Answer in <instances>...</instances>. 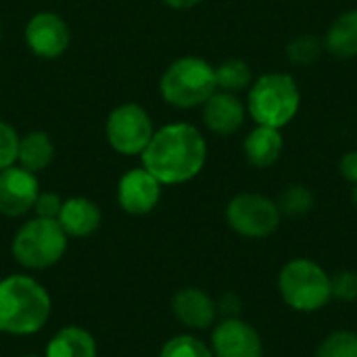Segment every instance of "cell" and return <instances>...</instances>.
Masks as SVG:
<instances>
[{"label":"cell","instance_id":"obj_11","mask_svg":"<svg viewBox=\"0 0 357 357\" xmlns=\"http://www.w3.org/2000/svg\"><path fill=\"white\" fill-rule=\"evenodd\" d=\"M211 351L215 357H264V343L251 324L238 318H228L215 326L211 335Z\"/></svg>","mask_w":357,"mask_h":357},{"label":"cell","instance_id":"obj_18","mask_svg":"<svg viewBox=\"0 0 357 357\" xmlns=\"http://www.w3.org/2000/svg\"><path fill=\"white\" fill-rule=\"evenodd\" d=\"M324 48L339 59L357 56V10L339 15L326 31Z\"/></svg>","mask_w":357,"mask_h":357},{"label":"cell","instance_id":"obj_12","mask_svg":"<svg viewBox=\"0 0 357 357\" xmlns=\"http://www.w3.org/2000/svg\"><path fill=\"white\" fill-rule=\"evenodd\" d=\"M161 199V182L144 167L130 169L117 186V201L130 215L151 213Z\"/></svg>","mask_w":357,"mask_h":357},{"label":"cell","instance_id":"obj_22","mask_svg":"<svg viewBox=\"0 0 357 357\" xmlns=\"http://www.w3.org/2000/svg\"><path fill=\"white\" fill-rule=\"evenodd\" d=\"M159 357H215L213 351L197 337L192 335H178L169 339L163 347Z\"/></svg>","mask_w":357,"mask_h":357},{"label":"cell","instance_id":"obj_19","mask_svg":"<svg viewBox=\"0 0 357 357\" xmlns=\"http://www.w3.org/2000/svg\"><path fill=\"white\" fill-rule=\"evenodd\" d=\"M54 159V144L44 132H29L19 138L17 161L23 169L36 174L48 167Z\"/></svg>","mask_w":357,"mask_h":357},{"label":"cell","instance_id":"obj_14","mask_svg":"<svg viewBox=\"0 0 357 357\" xmlns=\"http://www.w3.org/2000/svg\"><path fill=\"white\" fill-rule=\"evenodd\" d=\"M203 121L220 136L234 134L245 121V107L236 94L215 90L203 105Z\"/></svg>","mask_w":357,"mask_h":357},{"label":"cell","instance_id":"obj_31","mask_svg":"<svg viewBox=\"0 0 357 357\" xmlns=\"http://www.w3.org/2000/svg\"><path fill=\"white\" fill-rule=\"evenodd\" d=\"M354 203H356V207H357V184H356V188H354Z\"/></svg>","mask_w":357,"mask_h":357},{"label":"cell","instance_id":"obj_9","mask_svg":"<svg viewBox=\"0 0 357 357\" xmlns=\"http://www.w3.org/2000/svg\"><path fill=\"white\" fill-rule=\"evenodd\" d=\"M69 42H71V33L67 23L50 10L36 13L25 25L27 48L42 59L61 56L69 48Z\"/></svg>","mask_w":357,"mask_h":357},{"label":"cell","instance_id":"obj_30","mask_svg":"<svg viewBox=\"0 0 357 357\" xmlns=\"http://www.w3.org/2000/svg\"><path fill=\"white\" fill-rule=\"evenodd\" d=\"M167 6H172V8H192V6H197L201 0H163Z\"/></svg>","mask_w":357,"mask_h":357},{"label":"cell","instance_id":"obj_20","mask_svg":"<svg viewBox=\"0 0 357 357\" xmlns=\"http://www.w3.org/2000/svg\"><path fill=\"white\" fill-rule=\"evenodd\" d=\"M215 84L224 92H238L245 90L251 84V69L245 61L230 59L224 61L220 67H215Z\"/></svg>","mask_w":357,"mask_h":357},{"label":"cell","instance_id":"obj_3","mask_svg":"<svg viewBox=\"0 0 357 357\" xmlns=\"http://www.w3.org/2000/svg\"><path fill=\"white\" fill-rule=\"evenodd\" d=\"M159 90L163 100L178 109L205 105V100L218 90L215 67L199 56H182L165 69Z\"/></svg>","mask_w":357,"mask_h":357},{"label":"cell","instance_id":"obj_29","mask_svg":"<svg viewBox=\"0 0 357 357\" xmlns=\"http://www.w3.org/2000/svg\"><path fill=\"white\" fill-rule=\"evenodd\" d=\"M238 307H241V303H238V299H236L234 295H226V297L222 299V310H224V312L234 314V312H238Z\"/></svg>","mask_w":357,"mask_h":357},{"label":"cell","instance_id":"obj_1","mask_svg":"<svg viewBox=\"0 0 357 357\" xmlns=\"http://www.w3.org/2000/svg\"><path fill=\"white\" fill-rule=\"evenodd\" d=\"M140 157L142 167L161 184H182L203 169L207 144L195 126L169 123L153 134Z\"/></svg>","mask_w":357,"mask_h":357},{"label":"cell","instance_id":"obj_17","mask_svg":"<svg viewBox=\"0 0 357 357\" xmlns=\"http://www.w3.org/2000/svg\"><path fill=\"white\" fill-rule=\"evenodd\" d=\"M46 357H96V341L79 326H65L50 339Z\"/></svg>","mask_w":357,"mask_h":357},{"label":"cell","instance_id":"obj_13","mask_svg":"<svg viewBox=\"0 0 357 357\" xmlns=\"http://www.w3.org/2000/svg\"><path fill=\"white\" fill-rule=\"evenodd\" d=\"M172 312L184 326L195 328V331H203V328H209L213 324L215 314H218V305L213 303V299L205 291H201L197 287H186L174 295Z\"/></svg>","mask_w":357,"mask_h":357},{"label":"cell","instance_id":"obj_7","mask_svg":"<svg viewBox=\"0 0 357 357\" xmlns=\"http://www.w3.org/2000/svg\"><path fill=\"white\" fill-rule=\"evenodd\" d=\"M155 134L151 115L136 102L115 107L107 119V140L113 151L126 157L142 155Z\"/></svg>","mask_w":357,"mask_h":357},{"label":"cell","instance_id":"obj_4","mask_svg":"<svg viewBox=\"0 0 357 357\" xmlns=\"http://www.w3.org/2000/svg\"><path fill=\"white\" fill-rule=\"evenodd\" d=\"M301 94L295 79L287 73H266L249 90L247 109L257 126L280 130L299 111Z\"/></svg>","mask_w":357,"mask_h":357},{"label":"cell","instance_id":"obj_25","mask_svg":"<svg viewBox=\"0 0 357 357\" xmlns=\"http://www.w3.org/2000/svg\"><path fill=\"white\" fill-rule=\"evenodd\" d=\"M19 151V136L6 121H0V172L15 165Z\"/></svg>","mask_w":357,"mask_h":357},{"label":"cell","instance_id":"obj_33","mask_svg":"<svg viewBox=\"0 0 357 357\" xmlns=\"http://www.w3.org/2000/svg\"><path fill=\"white\" fill-rule=\"evenodd\" d=\"M0 38H2V29H0Z\"/></svg>","mask_w":357,"mask_h":357},{"label":"cell","instance_id":"obj_27","mask_svg":"<svg viewBox=\"0 0 357 357\" xmlns=\"http://www.w3.org/2000/svg\"><path fill=\"white\" fill-rule=\"evenodd\" d=\"M61 207H63V201L54 192H40L36 203H33L36 215L44 218V220H56L59 213H61Z\"/></svg>","mask_w":357,"mask_h":357},{"label":"cell","instance_id":"obj_16","mask_svg":"<svg viewBox=\"0 0 357 357\" xmlns=\"http://www.w3.org/2000/svg\"><path fill=\"white\" fill-rule=\"evenodd\" d=\"M284 140L280 130L257 126L245 140V157L255 167H270L278 161Z\"/></svg>","mask_w":357,"mask_h":357},{"label":"cell","instance_id":"obj_32","mask_svg":"<svg viewBox=\"0 0 357 357\" xmlns=\"http://www.w3.org/2000/svg\"><path fill=\"white\" fill-rule=\"evenodd\" d=\"M21 357H40V356H21Z\"/></svg>","mask_w":357,"mask_h":357},{"label":"cell","instance_id":"obj_28","mask_svg":"<svg viewBox=\"0 0 357 357\" xmlns=\"http://www.w3.org/2000/svg\"><path fill=\"white\" fill-rule=\"evenodd\" d=\"M339 169H341V176L347 182L357 184V151H351V153H347V155L341 157Z\"/></svg>","mask_w":357,"mask_h":357},{"label":"cell","instance_id":"obj_24","mask_svg":"<svg viewBox=\"0 0 357 357\" xmlns=\"http://www.w3.org/2000/svg\"><path fill=\"white\" fill-rule=\"evenodd\" d=\"M322 48H324V42L320 38L305 33V36L295 38L287 46V56L295 65H310V63H314L320 56Z\"/></svg>","mask_w":357,"mask_h":357},{"label":"cell","instance_id":"obj_6","mask_svg":"<svg viewBox=\"0 0 357 357\" xmlns=\"http://www.w3.org/2000/svg\"><path fill=\"white\" fill-rule=\"evenodd\" d=\"M278 289L284 303L297 312H318L331 299V276L312 259L289 261L280 276Z\"/></svg>","mask_w":357,"mask_h":357},{"label":"cell","instance_id":"obj_2","mask_svg":"<svg viewBox=\"0 0 357 357\" xmlns=\"http://www.w3.org/2000/svg\"><path fill=\"white\" fill-rule=\"evenodd\" d=\"M52 301L48 291L29 276H8L0 282V333L33 335L50 318Z\"/></svg>","mask_w":357,"mask_h":357},{"label":"cell","instance_id":"obj_10","mask_svg":"<svg viewBox=\"0 0 357 357\" xmlns=\"http://www.w3.org/2000/svg\"><path fill=\"white\" fill-rule=\"evenodd\" d=\"M40 195L36 174L23 167H6L0 172V213L6 218H21L33 209Z\"/></svg>","mask_w":357,"mask_h":357},{"label":"cell","instance_id":"obj_15","mask_svg":"<svg viewBox=\"0 0 357 357\" xmlns=\"http://www.w3.org/2000/svg\"><path fill=\"white\" fill-rule=\"evenodd\" d=\"M100 209L96 207V203H92L90 199L84 197H73L63 201L61 213L56 218L59 226L63 228V232L67 236H90L98 230L100 226Z\"/></svg>","mask_w":357,"mask_h":357},{"label":"cell","instance_id":"obj_21","mask_svg":"<svg viewBox=\"0 0 357 357\" xmlns=\"http://www.w3.org/2000/svg\"><path fill=\"white\" fill-rule=\"evenodd\" d=\"M312 207H314L312 190L305 186H299V184L284 188V192L280 195V201H278L280 213H284L289 218H301L307 211H312Z\"/></svg>","mask_w":357,"mask_h":357},{"label":"cell","instance_id":"obj_23","mask_svg":"<svg viewBox=\"0 0 357 357\" xmlns=\"http://www.w3.org/2000/svg\"><path fill=\"white\" fill-rule=\"evenodd\" d=\"M316 357H357V335L349 331H337L326 337Z\"/></svg>","mask_w":357,"mask_h":357},{"label":"cell","instance_id":"obj_8","mask_svg":"<svg viewBox=\"0 0 357 357\" xmlns=\"http://www.w3.org/2000/svg\"><path fill=\"white\" fill-rule=\"evenodd\" d=\"M226 220L234 232L247 238H266L280 224L278 205L255 192L236 195L226 207Z\"/></svg>","mask_w":357,"mask_h":357},{"label":"cell","instance_id":"obj_5","mask_svg":"<svg viewBox=\"0 0 357 357\" xmlns=\"http://www.w3.org/2000/svg\"><path fill=\"white\" fill-rule=\"evenodd\" d=\"M10 251L23 268L46 270L65 255L67 234L56 220L33 218L17 230Z\"/></svg>","mask_w":357,"mask_h":357},{"label":"cell","instance_id":"obj_26","mask_svg":"<svg viewBox=\"0 0 357 357\" xmlns=\"http://www.w3.org/2000/svg\"><path fill=\"white\" fill-rule=\"evenodd\" d=\"M333 297L339 301H356L357 299V272H339L331 278Z\"/></svg>","mask_w":357,"mask_h":357}]
</instances>
